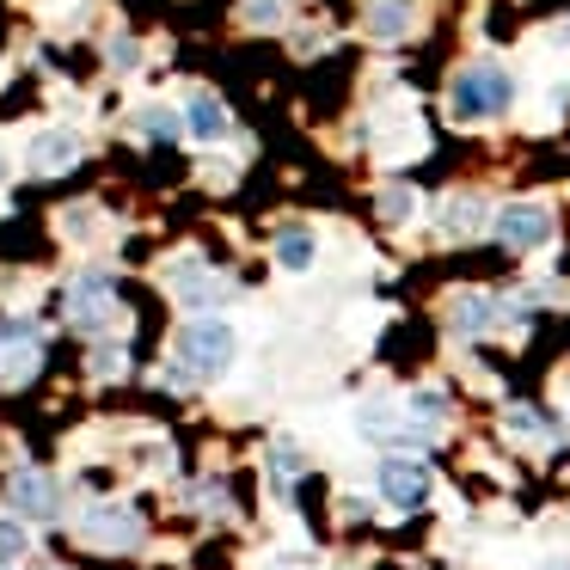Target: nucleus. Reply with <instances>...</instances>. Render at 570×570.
<instances>
[{
  "instance_id": "nucleus-1",
  "label": "nucleus",
  "mask_w": 570,
  "mask_h": 570,
  "mask_svg": "<svg viewBox=\"0 0 570 570\" xmlns=\"http://www.w3.org/2000/svg\"><path fill=\"white\" fill-rule=\"evenodd\" d=\"M509 105H515V80H509L497 62L460 68L454 87H448V117H454V124H491V117H503Z\"/></svg>"
},
{
  "instance_id": "nucleus-2",
  "label": "nucleus",
  "mask_w": 570,
  "mask_h": 570,
  "mask_svg": "<svg viewBox=\"0 0 570 570\" xmlns=\"http://www.w3.org/2000/svg\"><path fill=\"white\" fill-rule=\"evenodd\" d=\"M239 337L227 320H190L185 337H178V362H185L190 374H203V381H215V374H227V362H234Z\"/></svg>"
},
{
  "instance_id": "nucleus-3",
  "label": "nucleus",
  "mask_w": 570,
  "mask_h": 570,
  "mask_svg": "<svg viewBox=\"0 0 570 570\" xmlns=\"http://www.w3.org/2000/svg\"><path fill=\"white\" fill-rule=\"evenodd\" d=\"M43 368V337L31 320H7L0 325V386H26Z\"/></svg>"
},
{
  "instance_id": "nucleus-4",
  "label": "nucleus",
  "mask_w": 570,
  "mask_h": 570,
  "mask_svg": "<svg viewBox=\"0 0 570 570\" xmlns=\"http://www.w3.org/2000/svg\"><path fill=\"white\" fill-rule=\"evenodd\" d=\"M491 227L509 252H533L552 239V209H540V203H509V209H497Z\"/></svg>"
},
{
  "instance_id": "nucleus-5",
  "label": "nucleus",
  "mask_w": 570,
  "mask_h": 570,
  "mask_svg": "<svg viewBox=\"0 0 570 570\" xmlns=\"http://www.w3.org/2000/svg\"><path fill=\"white\" fill-rule=\"evenodd\" d=\"M381 497L393 509H423L430 503V472L417 466V460H381Z\"/></svg>"
},
{
  "instance_id": "nucleus-6",
  "label": "nucleus",
  "mask_w": 570,
  "mask_h": 570,
  "mask_svg": "<svg viewBox=\"0 0 570 570\" xmlns=\"http://www.w3.org/2000/svg\"><path fill=\"white\" fill-rule=\"evenodd\" d=\"M87 540L92 546H136L141 515L136 509H87Z\"/></svg>"
},
{
  "instance_id": "nucleus-7",
  "label": "nucleus",
  "mask_w": 570,
  "mask_h": 570,
  "mask_svg": "<svg viewBox=\"0 0 570 570\" xmlns=\"http://www.w3.org/2000/svg\"><path fill=\"white\" fill-rule=\"evenodd\" d=\"M68 313H75L80 325H99V320H111V313H117V301H111V283H105V276H80V283L68 288Z\"/></svg>"
},
{
  "instance_id": "nucleus-8",
  "label": "nucleus",
  "mask_w": 570,
  "mask_h": 570,
  "mask_svg": "<svg viewBox=\"0 0 570 570\" xmlns=\"http://www.w3.org/2000/svg\"><path fill=\"white\" fill-rule=\"evenodd\" d=\"M80 154H87V148H80L75 129H43L38 148H31V166H38V173H68Z\"/></svg>"
},
{
  "instance_id": "nucleus-9",
  "label": "nucleus",
  "mask_w": 570,
  "mask_h": 570,
  "mask_svg": "<svg viewBox=\"0 0 570 570\" xmlns=\"http://www.w3.org/2000/svg\"><path fill=\"white\" fill-rule=\"evenodd\" d=\"M13 503H19V515H38V521H50L56 509H62V491H56L43 472H19L13 479Z\"/></svg>"
},
{
  "instance_id": "nucleus-10",
  "label": "nucleus",
  "mask_w": 570,
  "mask_h": 570,
  "mask_svg": "<svg viewBox=\"0 0 570 570\" xmlns=\"http://www.w3.org/2000/svg\"><path fill=\"white\" fill-rule=\"evenodd\" d=\"M185 129H190L197 141H222V136H227L222 99H215V92H190V99H185Z\"/></svg>"
},
{
  "instance_id": "nucleus-11",
  "label": "nucleus",
  "mask_w": 570,
  "mask_h": 570,
  "mask_svg": "<svg viewBox=\"0 0 570 570\" xmlns=\"http://www.w3.org/2000/svg\"><path fill=\"white\" fill-rule=\"evenodd\" d=\"M178 295H185V307H222L227 283H222V276H209L197 258H190V264H178Z\"/></svg>"
},
{
  "instance_id": "nucleus-12",
  "label": "nucleus",
  "mask_w": 570,
  "mask_h": 570,
  "mask_svg": "<svg viewBox=\"0 0 570 570\" xmlns=\"http://www.w3.org/2000/svg\"><path fill=\"white\" fill-rule=\"evenodd\" d=\"M313 258H320V246H313L307 227H283V234H276V264H283V271H313Z\"/></svg>"
},
{
  "instance_id": "nucleus-13",
  "label": "nucleus",
  "mask_w": 570,
  "mask_h": 570,
  "mask_svg": "<svg viewBox=\"0 0 570 570\" xmlns=\"http://www.w3.org/2000/svg\"><path fill=\"white\" fill-rule=\"evenodd\" d=\"M497 313H503V307H497V301H484V295H460L448 320H454V332H484V325H491Z\"/></svg>"
},
{
  "instance_id": "nucleus-14",
  "label": "nucleus",
  "mask_w": 570,
  "mask_h": 570,
  "mask_svg": "<svg viewBox=\"0 0 570 570\" xmlns=\"http://www.w3.org/2000/svg\"><path fill=\"white\" fill-rule=\"evenodd\" d=\"M368 31H374V38H405V31H411V7H399V0H374V7H368Z\"/></svg>"
},
{
  "instance_id": "nucleus-15",
  "label": "nucleus",
  "mask_w": 570,
  "mask_h": 570,
  "mask_svg": "<svg viewBox=\"0 0 570 570\" xmlns=\"http://www.w3.org/2000/svg\"><path fill=\"white\" fill-rule=\"evenodd\" d=\"M442 222H448V234H472V227L484 222V203L479 197H460V203H448Z\"/></svg>"
},
{
  "instance_id": "nucleus-16",
  "label": "nucleus",
  "mask_w": 570,
  "mask_h": 570,
  "mask_svg": "<svg viewBox=\"0 0 570 570\" xmlns=\"http://www.w3.org/2000/svg\"><path fill=\"white\" fill-rule=\"evenodd\" d=\"M411 209H417V197H411L405 185H386V197H381V215H386V222H411Z\"/></svg>"
},
{
  "instance_id": "nucleus-17",
  "label": "nucleus",
  "mask_w": 570,
  "mask_h": 570,
  "mask_svg": "<svg viewBox=\"0 0 570 570\" xmlns=\"http://www.w3.org/2000/svg\"><path fill=\"white\" fill-rule=\"evenodd\" d=\"M136 129H148V136L173 141V136H178V117H173V111H160V105H148V111L136 117Z\"/></svg>"
},
{
  "instance_id": "nucleus-18",
  "label": "nucleus",
  "mask_w": 570,
  "mask_h": 570,
  "mask_svg": "<svg viewBox=\"0 0 570 570\" xmlns=\"http://www.w3.org/2000/svg\"><path fill=\"white\" fill-rule=\"evenodd\" d=\"M411 417L442 423V417H448V399H442V393H411Z\"/></svg>"
},
{
  "instance_id": "nucleus-19",
  "label": "nucleus",
  "mask_w": 570,
  "mask_h": 570,
  "mask_svg": "<svg viewBox=\"0 0 570 570\" xmlns=\"http://www.w3.org/2000/svg\"><path fill=\"white\" fill-rule=\"evenodd\" d=\"M271 472H276V479H295V472H301V448L295 442H276L271 448Z\"/></svg>"
},
{
  "instance_id": "nucleus-20",
  "label": "nucleus",
  "mask_w": 570,
  "mask_h": 570,
  "mask_svg": "<svg viewBox=\"0 0 570 570\" xmlns=\"http://www.w3.org/2000/svg\"><path fill=\"white\" fill-rule=\"evenodd\" d=\"M19 552H26V528L19 521H0V564H13Z\"/></svg>"
},
{
  "instance_id": "nucleus-21",
  "label": "nucleus",
  "mask_w": 570,
  "mask_h": 570,
  "mask_svg": "<svg viewBox=\"0 0 570 570\" xmlns=\"http://www.w3.org/2000/svg\"><path fill=\"white\" fill-rule=\"evenodd\" d=\"M111 62H117V68H136V62H141L136 38H117V43H111Z\"/></svg>"
},
{
  "instance_id": "nucleus-22",
  "label": "nucleus",
  "mask_w": 570,
  "mask_h": 570,
  "mask_svg": "<svg viewBox=\"0 0 570 570\" xmlns=\"http://www.w3.org/2000/svg\"><path fill=\"white\" fill-rule=\"evenodd\" d=\"M276 19V0H252V26H271Z\"/></svg>"
},
{
  "instance_id": "nucleus-23",
  "label": "nucleus",
  "mask_w": 570,
  "mask_h": 570,
  "mask_svg": "<svg viewBox=\"0 0 570 570\" xmlns=\"http://www.w3.org/2000/svg\"><path fill=\"white\" fill-rule=\"evenodd\" d=\"M0 178H7V148H0Z\"/></svg>"
},
{
  "instance_id": "nucleus-24",
  "label": "nucleus",
  "mask_w": 570,
  "mask_h": 570,
  "mask_svg": "<svg viewBox=\"0 0 570 570\" xmlns=\"http://www.w3.org/2000/svg\"><path fill=\"white\" fill-rule=\"evenodd\" d=\"M558 38H570V19H564V31H558Z\"/></svg>"
}]
</instances>
